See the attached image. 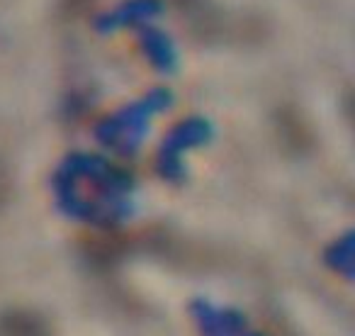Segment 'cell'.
<instances>
[{
	"instance_id": "7a4b0ae2",
	"label": "cell",
	"mask_w": 355,
	"mask_h": 336,
	"mask_svg": "<svg viewBox=\"0 0 355 336\" xmlns=\"http://www.w3.org/2000/svg\"><path fill=\"white\" fill-rule=\"evenodd\" d=\"M0 188H3V183H0ZM0 198H3V193H0Z\"/></svg>"
},
{
	"instance_id": "6da1fadb",
	"label": "cell",
	"mask_w": 355,
	"mask_h": 336,
	"mask_svg": "<svg viewBox=\"0 0 355 336\" xmlns=\"http://www.w3.org/2000/svg\"><path fill=\"white\" fill-rule=\"evenodd\" d=\"M0 336H51V324L40 312L17 307L0 314Z\"/></svg>"
}]
</instances>
